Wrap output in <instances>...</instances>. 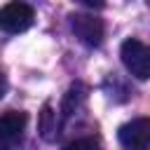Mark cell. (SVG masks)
Returning a JSON list of instances; mask_svg holds the SVG:
<instances>
[{"mask_svg": "<svg viewBox=\"0 0 150 150\" xmlns=\"http://www.w3.org/2000/svg\"><path fill=\"white\" fill-rule=\"evenodd\" d=\"M120 56H122L124 68L134 77L150 80V45H145V42H141L136 38H129V40L122 42Z\"/></svg>", "mask_w": 150, "mask_h": 150, "instance_id": "cell-1", "label": "cell"}, {"mask_svg": "<svg viewBox=\"0 0 150 150\" xmlns=\"http://www.w3.org/2000/svg\"><path fill=\"white\" fill-rule=\"evenodd\" d=\"M77 2H82V5H87V7H91V9L103 7V0H77Z\"/></svg>", "mask_w": 150, "mask_h": 150, "instance_id": "cell-8", "label": "cell"}, {"mask_svg": "<svg viewBox=\"0 0 150 150\" xmlns=\"http://www.w3.org/2000/svg\"><path fill=\"white\" fill-rule=\"evenodd\" d=\"M35 12L21 0H12L0 9V30L2 33H23L33 26Z\"/></svg>", "mask_w": 150, "mask_h": 150, "instance_id": "cell-2", "label": "cell"}, {"mask_svg": "<svg viewBox=\"0 0 150 150\" xmlns=\"http://www.w3.org/2000/svg\"><path fill=\"white\" fill-rule=\"evenodd\" d=\"M52 117H54L52 105H45V110H42V122H40V131H42V138H47V141H52V138L56 136V120L52 122Z\"/></svg>", "mask_w": 150, "mask_h": 150, "instance_id": "cell-6", "label": "cell"}, {"mask_svg": "<svg viewBox=\"0 0 150 150\" xmlns=\"http://www.w3.org/2000/svg\"><path fill=\"white\" fill-rule=\"evenodd\" d=\"M117 141L124 150H150V120L136 117L117 129Z\"/></svg>", "mask_w": 150, "mask_h": 150, "instance_id": "cell-3", "label": "cell"}, {"mask_svg": "<svg viewBox=\"0 0 150 150\" xmlns=\"http://www.w3.org/2000/svg\"><path fill=\"white\" fill-rule=\"evenodd\" d=\"M5 91H7V80H5V75L0 73V98L5 96Z\"/></svg>", "mask_w": 150, "mask_h": 150, "instance_id": "cell-9", "label": "cell"}, {"mask_svg": "<svg viewBox=\"0 0 150 150\" xmlns=\"http://www.w3.org/2000/svg\"><path fill=\"white\" fill-rule=\"evenodd\" d=\"M68 19H70V30L75 33V38H80V42H84L87 47H98L103 42L101 19L91 14H70Z\"/></svg>", "mask_w": 150, "mask_h": 150, "instance_id": "cell-4", "label": "cell"}, {"mask_svg": "<svg viewBox=\"0 0 150 150\" xmlns=\"http://www.w3.org/2000/svg\"><path fill=\"white\" fill-rule=\"evenodd\" d=\"M63 150H101V145H98V141H94V138H77V141L68 143Z\"/></svg>", "mask_w": 150, "mask_h": 150, "instance_id": "cell-7", "label": "cell"}, {"mask_svg": "<svg viewBox=\"0 0 150 150\" xmlns=\"http://www.w3.org/2000/svg\"><path fill=\"white\" fill-rule=\"evenodd\" d=\"M26 112H16V110H9L5 115H0V148H7V145H14L23 129H26Z\"/></svg>", "mask_w": 150, "mask_h": 150, "instance_id": "cell-5", "label": "cell"}]
</instances>
